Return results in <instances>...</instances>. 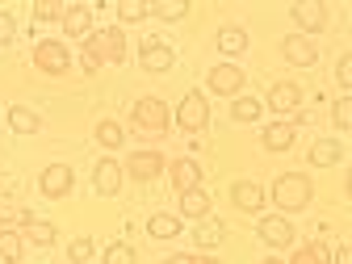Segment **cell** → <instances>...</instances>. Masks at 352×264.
Wrapping results in <instances>:
<instances>
[{
    "label": "cell",
    "instance_id": "cell-1",
    "mask_svg": "<svg viewBox=\"0 0 352 264\" xmlns=\"http://www.w3.org/2000/svg\"><path fill=\"white\" fill-rule=\"evenodd\" d=\"M126 55V34L122 30H97L93 38L84 42V72H97L101 63H122Z\"/></svg>",
    "mask_w": 352,
    "mask_h": 264
},
{
    "label": "cell",
    "instance_id": "cell-2",
    "mask_svg": "<svg viewBox=\"0 0 352 264\" xmlns=\"http://www.w3.org/2000/svg\"><path fill=\"white\" fill-rule=\"evenodd\" d=\"M130 130H135V135H147V139L168 135V105L155 101V97L135 101V105H130Z\"/></svg>",
    "mask_w": 352,
    "mask_h": 264
},
{
    "label": "cell",
    "instance_id": "cell-3",
    "mask_svg": "<svg viewBox=\"0 0 352 264\" xmlns=\"http://www.w3.org/2000/svg\"><path fill=\"white\" fill-rule=\"evenodd\" d=\"M311 197H315V185L306 181L302 172H285V176H277L273 201H277L281 210H306V206H311Z\"/></svg>",
    "mask_w": 352,
    "mask_h": 264
},
{
    "label": "cell",
    "instance_id": "cell-4",
    "mask_svg": "<svg viewBox=\"0 0 352 264\" xmlns=\"http://www.w3.org/2000/svg\"><path fill=\"white\" fill-rule=\"evenodd\" d=\"M34 63L47 72V76H63L72 59H67V47H63V42H38V47H34Z\"/></svg>",
    "mask_w": 352,
    "mask_h": 264
},
{
    "label": "cell",
    "instance_id": "cell-5",
    "mask_svg": "<svg viewBox=\"0 0 352 264\" xmlns=\"http://www.w3.org/2000/svg\"><path fill=\"white\" fill-rule=\"evenodd\" d=\"M176 122H181L185 130H206V126H210V105H206V97H201V93H189V97L181 101V109H176Z\"/></svg>",
    "mask_w": 352,
    "mask_h": 264
},
{
    "label": "cell",
    "instance_id": "cell-6",
    "mask_svg": "<svg viewBox=\"0 0 352 264\" xmlns=\"http://www.w3.org/2000/svg\"><path fill=\"white\" fill-rule=\"evenodd\" d=\"M210 88L218 97H235L243 88V72L235 63H218V67H210Z\"/></svg>",
    "mask_w": 352,
    "mask_h": 264
},
{
    "label": "cell",
    "instance_id": "cell-7",
    "mask_svg": "<svg viewBox=\"0 0 352 264\" xmlns=\"http://www.w3.org/2000/svg\"><path fill=\"white\" fill-rule=\"evenodd\" d=\"M281 55L294 63V67H315L319 63V55H315V47H311V42H306L302 34H289L285 42H281Z\"/></svg>",
    "mask_w": 352,
    "mask_h": 264
},
{
    "label": "cell",
    "instance_id": "cell-8",
    "mask_svg": "<svg viewBox=\"0 0 352 264\" xmlns=\"http://www.w3.org/2000/svg\"><path fill=\"white\" fill-rule=\"evenodd\" d=\"M168 181L181 189V193L197 189V185H201V164H193V160H176V164L168 168Z\"/></svg>",
    "mask_w": 352,
    "mask_h": 264
},
{
    "label": "cell",
    "instance_id": "cell-9",
    "mask_svg": "<svg viewBox=\"0 0 352 264\" xmlns=\"http://www.w3.org/2000/svg\"><path fill=\"white\" fill-rule=\"evenodd\" d=\"M72 181H76V176H72L67 164H51L47 172H42V193H47V197H63L72 189Z\"/></svg>",
    "mask_w": 352,
    "mask_h": 264
},
{
    "label": "cell",
    "instance_id": "cell-10",
    "mask_svg": "<svg viewBox=\"0 0 352 264\" xmlns=\"http://www.w3.org/2000/svg\"><path fill=\"white\" fill-rule=\"evenodd\" d=\"M93 185H97V193H101V197H113V193L122 189V168H118L113 160H101V164H97V172H93Z\"/></svg>",
    "mask_w": 352,
    "mask_h": 264
},
{
    "label": "cell",
    "instance_id": "cell-11",
    "mask_svg": "<svg viewBox=\"0 0 352 264\" xmlns=\"http://www.w3.org/2000/svg\"><path fill=\"white\" fill-rule=\"evenodd\" d=\"M294 21L302 30H323L327 25V9L319 5V0H302V5H294Z\"/></svg>",
    "mask_w": 352,
    "mask_h": 264
},
{
    "label": "cell",
    "instance_id": "cell-12",
    "mask_svg": "<svg viewBox=\"0 0 352 264\" xmlns=\"http://www.w3.org/2000/svg\"><path fill=\"white\" fill-rule=\"evenodd\" d=\"M260 235H264V243H269V248H289L294 243V227L285 223V218H264Z\"/></svg>",
    "mask_w": 352,
    "mask_h": 264
},
{
    "label": "cell",
    "instance_id": "cell-13",
    "mask_svg": "<svg viewBox=\"0 0 352 264\" xmlns=\"http://www.w3.org/2000/svg\"><path fill=\"white\" fill-rule=\"evenodd\" d=\"M139 63H143L147 72H168V67H172V51L164 47V42H143Z\"/></svg>",
    "mask_w": 352,
    "mask_h": 264
},
{
    "label": "cell",
    "instance_id": "cell-14",
    "mask_svg": "<svg viewBox=\"0 0 352 264\" xmlns=\"http://www.w3.org/2000/svg\"><path fill=\"white\" fill-rule=\"evenodd\" d=\"M63 30H67V38H88V30H93V13H88L84 5H67Z\"/></svg>",
    "mask_w": 352,
    "mask_h": 264
},
{
    "label": "cell",
    "instance_id": "cell-15",
    "mask_svg": "<svg viewBox=\"0 0 352 264\" xmlns=\"http://www.w3.org/2000/svg\"><path fill=\"white\" fill-rule=\"evenodd\" d=\"M223 235H227V227L218 223V218H197V231H193V239H197V248H218L223 243Z\"/></svg>",
    "mask_w": 352,
    "mask_h": 264
},
{
    "label": "cell",
    "instance_id": "cell-16",
    "mask_svg": "<svg viewBox=\"0 0 352 264\" xmlns=\"http://www.w3.org/2000/svg\"><path fill=\"white\" fill-rule=\"evenodd\" d=\"M130 172H135V181H151V176L164 172V155H155V151H139L135 160H130Z\"/></svg>",
    "mask_w": 352,
    "mask_h": 264
},
{
    "label": "cell",
    "instance_id": "cell-17",
    "mask_svg": "<svg viewBox=\"0 0 352 264\" xmlns=\"http://www.w3.org/2000/svg\"><path fill=\"white\" fill-rule=\"evenodd\" d=\"M298 101H302V88L298 84H273V93H269V105L273 109L289 113V109H298Z\"/></svg>",
    "mask_w": 352,
    "mask_h": 264
},
{
    "label": "cell",
    "instance_id": "cell-18",
    "mask_svg": "<svg viewBox=\"0 0 352 264\" xmlns=\"http://www.w3.org/2000/svg\"><path fill=\"white\" fill-rule=\"evenodd\" d=\"M340 160H344V151H340L336 139H319V143L311 147V164H319V168H336Z\"/></svg>",
    "mask_w": 352,
    "mask_h": 264
},
{
    "label": "cell",
    "instance_id": "cell-19",
    "mask_svg": "<svg viewBox=\"0 0 352 264\" xmlns=\"http://www.w3.org/2000/svg\"><path fill=\"white\" fill-rule=\"evenodd\" d=\"M231 197H235L239 210H260V206H264V189L252 185V181H239V185L231 189Z\"/></svg>",
    "mask_w": 352,
    "mask_h": 264
},
{
    "label": "cell",
    "instance_id": "cell-20",
    "mask_svg": "<svg viewBox=\"0 0 352 264\" xmlns=\"http://www.w3.org/2000/svg\"><path fill=\"white\" fill-rule=\"evenodd\" d=\"M218 51H223V55H243V51H248V34L235 30V25L218 30Z\"/></svg>",
    "mask_w": 352,
    "mask_h": 264
},
{
    "label": "cell",
    "instance_id": "cell-21",
    "mask_svg": "<svg viewBox=\"0 0 352 264\" xmlns=\"http://www.w3.org/2000/svg\"><path fill=\"white\" fill-rule=\"evenodd\" d=\"M181 210L189 214V218H206L210 214V193L197 185V189H189V193H181Z\"/></svg>",
    "mask_w": 352,
    "mask_h": 264
},
{
    "label": "cell",
    "instance_id": "cell-22",
    "mask_svg": "<svg viewBox=\"0 0 352 264\" xmlns=\"http://www.w3.org/2000/svg\"><path fill=\"white\" fill-rule=\"evenodd\" d=\"M294 143V126L289 122H273L269 130H264V147H269V151H285Z\"/></svg>",
    "mask_w": 352,
    "mask_h": 264
},
{
    "label": "cell",
    "instance_id": "cell-23",
    "mask_svg": "<svg viewBox=\"0 0 352 264\" xmlns=\"http://www.w3.org/2000/svg\"><path fill=\"white\" fill-rule=\"evenodd\" d=\"M21 235L17 231H9V227H0V260H5V264H17L21 260Z\"/></svg>",
    "mask_w": 352,
    "mask_h": 264
},
{
    "label": "cell",
    "instance_id": "cell-24",
    "mask_svg": "<svg viewBox=\"0 0 352 264\" xmlns=\"http://www.w3.org/2000/svg\"><path fill=\"white\" fill-rule=\"evenodd\" d=\"M176 231H181V223H176L172 214H155L151 223H147V235H151V239H172Z\"/></svg>",
    "mask_w": 352,
    "mask_h": 264
},
{
    "label": "cell",
    "instance_id": "cell-25",
    "mask_svg": "<svg viewBox=\"0 0 352 264\" xmlns=\"http://www.w3.org/2000/svg\"><path fill=\"white\" fill-rule=\"evenodd\" d=\"M260 113H264V105H260L256 97H239V101L231 105V118H235V122H256Z\"/></svg>",
    "mask_w": 352,
    "mask_h": 264
},
{
    "label": "cell",
    "instance_id": "cell-26",
    "mask_svg": "<svg viewBox=\"0 0 352 264\" xmlns=\"http://www.w3.org/2000/svg\"><path fill=\"white\" fill-rule=\"evenodd\" d=\"M9 126L17 130V135H34V130H38V118H34L30 109H21V105H13V109H9Z\"/></svg>",
    "mask_w": 352,
    "mask_h": 264
},
{
    "label": "cell",
    "instance_id": "cell-27",
    "mask_svg": "<svg viewBox=\"0 0 352 264\" xmlns=\"http://www.w3.org/2000/svg\"><path fill=\"white\" fill-rule=\"evenodd\" d=\"M327 260H331V252L323 243H311V248H298L289 264H327Z\"/></svg>",
    "mask_w": 352,
    "mask_h": 264
},
{
    "label": "cell",
    "instance_id": "cell-28",
    "mask_svg": "<svg viewBox=\"0 0 352 264\" xmlns=\"http://www.w3.org/2000/svg\"><path fill=\"white\" fill-rule=\"evenodd\" d=\"M151 13H155L160 21H181V17L189 13V5H185V0H160Z\"/></svg>",
    "mask_w": 352,
    "mask_h": 264
},
{
    "label": "cell",
    "instance_id": "cell-29",
    "mask_svg": "<svg viewBox=\"0 0 352 264\" xmlns=\"http://www.w3.org/2000/svg\"><path fill=\"white\" fill-rule=\"evenodd\" d=\"M97 139H101L105 147H122V139H126V130H122L118 122H109V118H105V122L97 126Z\"/></svg>",
    "mask_w": 352,
    "mask_h": 264
},
{
    "label": "cell",
    "instance_id": "cell-30",
    "mask_svg": "<svg viewBox=\"0 0 352 264\" xmlns=\"http://www.w3.org/2000/svg\"><path fill=\"white\" fill-rule=\"evenodd\" d=\"M147 13H151V5H143V0H122V5H118L122 21H143Z\"/></svg>",
    "mask_w": 352,
    "mask_h": 264
},
{
    "label": "cell",
    "instance_id": "cell-31",
    "mask_svg": "<svg viewBox=\"0 0 352 264\" xmlns=\"http://www.w3.org/2000/svg\"><path fill=\"white\" fill-rule=\"evenodd\" d=\"M63 13H67V5H59V0H38V5H34L38 21H51V17H63Z\"/></svg>",
    "mask_w": 352,
    "mask_h": 264
},
{
    "label": "cell",
    "instance_id": "cell-32",
    "mask_svg": "<svg viewBox=\"0 0 352 264\" xmlns=\"http://www.w3.org/2000/svg\"><path fill=\"white\" fill-rule=\"evenodd\" d=\"M105 264H135V248H130V243H113V248H105Z\"/></svg>",
    "mask_w": 352,
    "mask_h": 264
},
{
    "label": "cell",
    "instance_id": "cell-33",
    "mask_svg": "<svg viewBox=\"0 0 352 264\" xmlns=\"http://www.w3.org/2000/svg\"><path fill=\"white\" fill-rule=\"evenodd\" d=\"M30 239L47 248V243H55V227L51 223H34V218H30Z\"/></svg>",
    "mask_w": 352,
    "mask_h": 264
},
{
    "label": "cell",
    "instance_id": "cell-34",
    "mask_svg": "<svg viewBox=\"0 0 352 264\" xmlns=\"http://www.w3.org/2000/svg\"><path fill=\"white\" fill-rule=\"evenodd\" d=\"M67 256H72V264H84V260H93V239H76V243L67 248Z\"/></svg>",
    "mask_w": 352,
    "mask_h": 264
},
{
    "label": "cell",
    "instance_id": "cell-35",
    "mask_svg": "<svg viewBox=\"0 0 352 264\" xmlns=\"http://www.w3.org/2000/svg\"><path fill=\"white\" fill-rule=\"evenodd\" d=\"M336 126H340V130H348V126H352V101H348V97H340V101H336Z\"/></svg>",
    "mask_w": 352,
    "mask_h": 264
},
{
    "label": "cell",
    "instance_id": "cell-36",
    "mask_svg": "<svg viewBox=\"0 0 352 264\" xmlns=\"http://www.w3.org/2000/svg\"><path fill=\"white\" fill-rule=\"evenodd\" d=\"M336 76H340V84H344V88L352 84V55H344V59L336 63Z\"/></svg>",
    "mask_w": 352,
    "mask_h": 264
},
{
    "label": "cell",
    "instance_id": "cell-37",
    "mask_svg": "<svg viewBox=\"0 0 352 264\" xmlns=\"http://www.w3.org/2000/svg\"><path fill=\"white\" fill-rule=\"evenodd\" d=\"M9 38H13V17H9V13H0V47H5Z\"/></svg>",
    "mask_w": 352,
    "mask_h": 264
},
{
    "label": "cell",
    "instance_id": "cell-38",
    "mask_svg": "<svg viewBox=\"0 0 352 264\" xmlns=\"http://www.w3.org/2000/svg\"><path fill=\"white\" fill-rule=\"evenodd\" d=\"M336 260H340V264H352V252H348V243L340 248V256H336Z\"/></svg>",
    "mask_w": 352,
    "mask_h": 264
},
{
    "label": "cell",
    "instance_id": "cell-39",
    "mask_svg": "<svg viewBox=\"0 0 352 264\" xmlns=\"http://www.w3.org/2000/svg\"><path fill=\"white\" fill-rule=\"evenodd\" d=\"M168 264H193V256H172Z\"/></svg>",
    "mask_w": 352,
    "mask_h": 264
},
{
    "label": "cell",
    "instance_id": "cell-40",
    "mask_svg": "<svg viewBox=\"0 0 352 264\" xmlns=\"http://www.w3.org/2000/svg\"><path fill=\"white\" fill-rule=\"evenodd\" d=\"M193 264H218V260H206V256H193Z\"/></svg>",
    "mask_w": 352,
    "mask_h": 264
},
{
    "label": "cell",
    "instance_id": "cell-41",
    "mask_svg": "<svg viewBox=\"0 0 352 264\" xmlns=\"http://www.w3.org/2000/svg\"><path fill=\"white\" fill-rule=\"evenodd\" d=\"M5 214H9V206H5V201H0V218H5Z\"/></svg>",
    "mask_w": 352,
    "mask_h": 264
},
{
    "label": "cell",
    "instance_id": "cell-42",
    "mask_svg": "<svg viewBox=\"0 0 352 264\" xmlns=\"http://www.w3.org/2000/svg\"><path fill=\"white\" fill-rule=\"evenodd\" d=\"M264 264H281V260H264Z\"/></svg>",
    "mask_w": 352,
    "mask_h": 264
}]
</instances>
